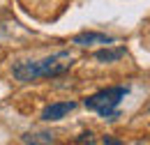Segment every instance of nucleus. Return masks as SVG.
Returning a JSON list of instances; mask_svg holds the SVG:
<instances>
[{
  "label": "nucleus",
  "instance_id": "obj_6",
  "mask_svg": "<svg viewBox=\"0 0 150 145\" xmlns=\"http://www.w3.org/2000/svg\"><path fill=\"white\" fill-rule=\"evenodd\" d=\"M23 143H56L53 134H46V131H39V134H25L21 136Z\"/></svg>",
  "mask_w": 150,
  "mask_h": 145
},
{
  "label": "nucleus",
  "instance_id": "obj_4",
  "mask_svg": "<svg viewBox=\"0 0 150 145\" xmlns=\"http://www.w3.org/2000/svg\"><path fill=\"white\" fill-rule=\"evenodd\" d=\"M115 39L111 35H104V32H95V30H83V32H79V35L72 37V44L76 46H81V49H88V46H95V44H104V46H109L113 44Z\"/></svg>",
  "mask_w": 150,
  "mask_h": 145
},
{
  "label": "nucleus",
  "instance_id": "obj_3",
  "mask_svg": "<svg viewBox=\"0 0 150 145\" xmlns=\"http://www.w3.org/2000/svg\"><path fill=\"white\" fill-rule=\"evenodd\" d=\"M76 108V101H53V104H49V106H44V111H42V120L44 122H58V120H62L67 113H72V111Z\"/></svg>",
  "mask_w": 150,
  "mask_h": 145
},
{
  "label": "nucleus",
  "instance_id": "obj_8",
  "mask_svg": "<svg viewBox=\"0 0 150 145\" xmlns=\"http://www.w3.org/2000/svg\"><path fill=\"white\" fill-rule=\"evenodd\" d=\"M102 143H104V145H120V141H115V138H109V136H104V138H102Z\"/></svg>",
  "mask_w": 150,
  "mask_h": 145
},
{
  "label": "nucleus",
  "instance_id": "obj_7",
  "mask_svg": "<svg viewBox=\"0 0 150 145\" xmlns=\"http://www.w3.org/2000/svg\"><path fill=\"white\" fill-rule=\"evenodd\" d=\"M74 143H90V145H93V143H97V141H95V134H93V131H83Z\"/></svg>",
  "mask_w": 150,
  "mask_h": 145
},
{
  "label": "nucleus",
  "instance_id": "obj_9",
  "mask_svg": "<svg viewBox=\"0 0 150 145\" xmlns=\"http://www.w3.org/2000/svg\"><path fill=\"white\" fill-rule=\"evenodd\" d=\"M148 111H150V106H148Z\"/></svg>",
  "mask_w": 150,
  "mask_h": 145
},
{
  "label": "nucleus",
  "instance_id": "obj_2",
  "mask_svg": "<svg viewBox=\"0 0 150 145\" xmlns=\"http://www.w3.org/2000/svg\"><path fill=\"white\" fill-rule=\"evenodd\" d=\"M129 94L127 85H113V88H104V90H97L95 94L83 99V106L88 111H95L99 118L104 120H118L120 118V111L118 106L122 104V99Z\"/></svg>",
  "mask_w": 150,
  "mask_h": 145
},
{
  "label": "nucleus",
  "instance_id": "obj_5",
  "mask_svg": "<svg viewBox=\"0 0 150 145\" xmlns=\"http://www.w3.org/2000/svg\"><path fill=\"white\" fill-rule=\"evenodd\" d=\"M125 49L122 46H115V49H111V44L106 46V49H99V51H95V60H99V62H118L120 58H125Z\"/></svg>",
  "mask_w": 150,
  "mask_h": 145
},
{
  "label": "nucleus",
  "instance_id": "obj_1",
  "mask_svg": "<svg viewBox=\"0 0 150 145\" xmlns=\"http://www.w3.org/2000/svg\"><path fill=\"white\" fill-rule=\"evenodd\" d=\"M74 65V55L69 51H58L42 60H23L12 67V76L19 83H35L39 78H56L69 72Z\"/></svg>",
  "mask_w": 150,
  "mask_h": 145
}]
</instances>
